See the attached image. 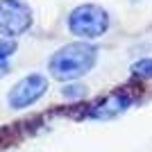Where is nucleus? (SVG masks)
<instances>
[{"instance_id": "1", "label": "nucleus", "mask_w": 152, "mask_h": 152, "mask_svg": "<svg viewBox=\"0 0 152 152\" xmlns=\"http://www.w3.org/2000/svg\"><path fill=\"white\" fill-rule=\"evenodd\" d=\"M98 64V50L86 41H75L59 48L48 59V70L59 82H73L93 70Z\"/></svg>"}, {"instance_id": "2", "label": "nucleus", "mask_w": 152, "mask_h": 152, "mask_svg": "<svg viewBox=\"0 0 152 152\" xmlns=\"http://www.w3.org/2000/svg\"><path fill=\"white\" fill-rule=\"evenodd\" d=\"M109 14L100 5H80L75 7L68 16V30L82 41H93L100 39L109 30Z\"/></svg>"}, {"instance_id": "3", "label": "nucleus", "mask_w": 152, "mask_h": 152, "mask_svg": "<svg viewBox=\"0 0 152 152\" xmlns=\"http://www.w3.org/2000/svg\"><path fill=\"white\" fill-rule=\"evenodd\" d=\"M32 9L25 0H0V34L16 39L32 27Z\"/></svg>"}, {"instance_id": "4", "label": "nucleus", "mask_w": 152, "mask_h": 152, "mask_svg": "<svg viewBox=\"0 0 152 152\" xmlns=\"http://www.w3.org/2000/svg\"><path fill=\"white\" fill-rule=\"evenodd\" d=\"M48 91V80H45L41 73H32V75H25L23 80L14 84L9 93H7V104L12 109H27L32 107L34 102H39Z\"/></svg>"}, {"instance_id": "5", "label": "nucleus", "mask_w": 152, "mask_h": 152, "mask_svg": "<svg viewBox=\"0 0 152 152\" xmlns=\"http://www.w3.org/2000/svg\"><path fill=\"white\" fill-rule=\"evenodd\" d=\"M132 104V98L125 93H111L107 95L100 104H95L91 109V116L98 118V121H111L116 116H121L123 111H127V107Z\"/></svg>"}, {"instance_id": "6", "label": "nucleus", "mask_w": 152, "mask_h": 152, "mask_svg": "<svg viewBox=\"0 0 152 152\" xmlns=\"http://www.w3.org/2000/svg\"><path fill=\"white\" fill-rule=\"evenodd\" d=\"M132 75L136 77H145V80H152V57L139 59V61L132 64Z\"/></svg>"}, {"instance_id": "7", "label": "nucleus", "mask_w": 152, "mask_h": 152, "mask_svg": "<svg viewBox=\"0 0 152 152\" xmlns=\"http://www.w3.org/2000/svg\"><path fill=\"white\" fill-rule=\"evenodd\" d=\"M14 52H16V43H14V39L2 37V39H0V61H7Z\"/></svg>"}, {"instance_id": "8", "label": "nucleus", "mask_w": 152, "mask_h": 152, "mask_svg": "<svg viewBox=\"0 0 152 152\" xmlns=\"http://www.w3.org/2000/svg\"><path fill=\"white\" fill-rule=\"evenodd\" d=\"M84 93H86V91H84L82 84H77V86H66V89H64V95H66V98H82Z\"/></svg>"}, {"instance_id": "9", "label": "nucleus", "mask_w": 152, "mask_h": 152, "mask_svg": "<svg viewBox=\"0 0 152 152\" xmlns=\"http://www.w3.org/2000/svg\"><path fill=\"white\" fill-rule=\"evenodd\" d=\"M7 73H9V64H7V61H0V80H2Z\"/></svg>"}]
</instances>
